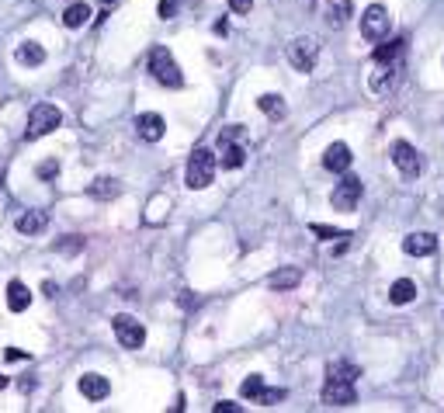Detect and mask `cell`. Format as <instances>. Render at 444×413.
I'll return each mask as SVG.
<instances>
[{
	"instance_id": "cell-1",
	"label": "cell",
	"mask_w": 444,
	"mask_h": 413,
	"mask_svg": "<svg viewBox=\"0 0 444 413\" xmlns=\"http://www.w3.org/2000/svg\"><path fill=\"white\" fill-rule=\"evenodd\" d=\"M149 73H153L156 84H163V87H181V84H184L181 66L174 63L171 49H163V45H156L153 53H149Z\"/></svg>"
},
{
	"instance_id": "cell-2",
	"label": "cell",
	"mask_w": 444,
	"mask_h": 413,
	"mask_svg": "<svg viewBox=\"0 0 444 413\" xmlns=\"http://www.w3.org/2000/svg\"><path fill=\"white\" fill-rule=\"evenodd\" d=\"M212 177H215V153L208 146H198L188 160V188L201 191L212 184Z\"/></svg>"
},
{
	"instance_id": "cell-3",
	"label": "cell",
	"mask_w": 444,
	"mask_h": 413,
	"mask_svg": "<svg viewBox=\"0 0 444 413\" xmlns=\"http://www.w3.org/2000/svg\"><path fill=\"white\" fill-rule=\"evenodd\" d=\"M60 122H63V115H60V108H56V105H35L32 115H28L25 136H28V139H42V136H49V132L60 129Z\"/></svg>"
},
{
	"instance_id": "cell-4",
	"label": "cell",
	"mask_w": 444,
	"mask_h": 413,
	"mask_svg": "<svg viewBox=\"0 0 444 413\" xmlns=\"http://www.w3.org/2000/svg\"><path fill=\"white\" fill-rule=\"evenodd\" d=\"M316 60H319V45H316V38L299 35V38H292V42H288V63H292L295 70L309 73V70L316 66Z\"/></svg>"
},
{
	"instance_id": "cell-5",
	"label": "cell",
	"mask_w": 444,
	"mask_h": 413,
	"mask_svg": "<svg viewBox=\"0 0 444 413\" xmlns=\"http://www.w3.org/2000/svg\"><path fill=\"white\" fill-rule=\"evenodd\" d=\"M361 181L354 177V174H347L337 188H333V195H330V201H333V209L337 212H354L358 209V201H361Z\"/></svg>"
},
{
	"instance_id": "cell-6",
	"label": "cell",
	"mask_w": 444,
	"mask_h": 413,
	"mask_svg": "<svg viewBox=\"0 0 444 413\" xmlns=\"http://www.w3.org/2000/svg\"><path fill=\"white\" fill-rule=\"evenodd\" d=\"M111 327H115L119 344H122V347H129V351H136V347H143V344H146V327H143L139 320L125 316V313L111 320Z\"/></svg>"
},
{
	"instance_id": "cell-7",
	"label": "cell",
	"mask_w": 444,
	"mask_h": 413,
	"mask_svg": "<svg viewBox=\"0 0 444 413\" xmlns=\"http://www.w3.org/2000/svg\"><path fill=\"white\" fill-rule=\"evenodd\" d=\"M361 35L368 42H382L388 35V11L382 4H371L365 14H361Z\"/></svg>"
},
{
	"instance_id": "cell-8",
	"label": "cell",
	"mask_w": 444,
	"mask_h": 413,
	"mask_svg": "<svg viewBox=\"0 0 444 413\" xmlns=\"http://www.w3.org/2000/svg\"><path fill=\"white\" fill-rule=\"evenodd\" d=\"M388 153H393V164L399 167L403 177H417V174H420V153H417L406 139H396Z\"/></svg>"
},
{
	"instance_id": "cell-9",
	"label": "cell",
	"mask_w": 444,
	"mask_h": 413,
	"mask_svg": "<svg viewBox=\"0 0 444 413\" xmlns=\"http://www.w3.org/2000/svg\"><path fill=\"white\" fill-rule=\"evenodd\" d=\"M354 399H358V392H354V382L326 379V386H323V403H326V406H351Z\"/></svg>"
},
{
	"instance_id": "cell-10",
	"label": "cell",
	"mask_w": 444,
	"mask_h": 413,
	"mask_svg": "<svg viewBox=\"0 0 444 413\" xmlns=\"http://www.w3.org/2000/svg\"><path fill=\"white\" fill-rule=\"evenodd\" d=\"M351 160H354V153H351V146H344V142H333V146L323 153V167L333 171V174H344V171L351 167Z\"/></svg>"
},
{
	"instance_id": "cell-11",
	"label": "cell",
	"mask_w": 444,
	"mask_h": 413,
	"mask_svg": "<svg viewBox=\"0 0 444 413\" xmlns=\"http://www.w3.org/2000/svg\"><path fill=\"white\" fill-rule=\"evenodd\" d=\"M136 132H139V139H146V142H160L163 132H166V125H163V118H160L156 112H146V115L136 118Z\"/></svg>"
},
{
	"instance_id": "cell-12",
	"label": "cell",
	"mask_w": 444,
	"mask_h": 413,
	"mask_svg": "<svg viewBox=\"0 0 444 413\" xmlns=\"http://www.w3.org/2000/svg\"><path fill=\"white\" fill-rule=\"evenodd\" d=\"M396 84H399V63H382L378 73L371 77V90L375 94H388Z\"/></svg>"
},
{
	"instance_id": "cell-13",
	"label": "cell",
	"mask_w": 444,
	"mask_h": 413,
	"mask_svg": "<svg viewBox=\"0 0 444 413\" xmlns=\"http://www.w3.org/2000/svg\"><path fill=\"white\" fill-rule=\"evenodd\" d=\"M403 250L413 253V257H427V253L437 250V236H434V233H410V236L403 240Z\"/></svg>"
},
{
	"instance_id": "cell-14",
	"label": "cell",
	"mask_w": 444,
	"mask_h": 413,
	"mask_svg": "<svg viewBox=\"0 0 444 413\" xmlns=\"http://www.w3.org/2000/svg\"><path fill=\"white\" fill-rule=\"evenodd\" d=\"M403 53H406V42L403 38H393V42H382V45H375V53H371V60L382 66V63H399L403 60Z\"/></svg>"
},
{
	"instance_id": "cell-15",
	"label": "cell",
	"mask_w": 444,
	"mask_h": 413,
	"mask_svg": "<svg viewBox=\"0 0 444 413\" xmlns=\"http://www.w3.org/2000/svg\"><path fill=\"white\" fill-rule=\"evenodd\" d=\"M80 392L87 399H104L111 392V382L104 375H97V372H87V375H80Z\"/></svg>"
},
{
	"instance_id": "cell-16",
	"label": "cell",
	"mask_w": 444,
	"mask_h": 413,
	"mask_svg": "<svg viewBox=\"0 0 444 413\" xmlns=\"http://www.w3.org/2000/svg\"><path fill=\"white\" fill-rule=\"evenodd\" d=\"M243 160H247L243 142H219V164L226 167V171H236V167H243Z\"/></svg>"
},
{
	"instance_id": "cell-17",
	"label": "cell",
	"mask_w": 444,
	"mask_h": 413,
	"mask_svg": "<svg viewBox=\"0 0 444 413\" xmlns=\"http://www.w3.org/2000/svg\"><path fill=\"white\" fill-rule=\"evenodd\" d=\"M45 226H49L45 209H32V212H25V216L18 219V233H21V236H38Z\"/></svg>"
},
{
	"instance_id": "cell-18",
	"label": "cell",
	"mask_w": 444,
	"mask_h": 413,
	"mask_svg": "<svg viewBox=\"0 0 444 413\" xmlns=\"http://www.w3.org/2000/svg\"><path fill=\"white\" fill-rule=\"evenodd\" d=\"M299 281H302L299 268H282V271H274V275L267 278V288H274V292H285V288H295Z\"/></svg>"
},
{
	"instance_id": "cell-19",
	"label": "cell",
	"mask_w": 444,
	"mask_h": 413,
	"mask_svg": "<svg viewBox=\"0 0 444 413\" xmlns=\"http://www.w3.org/2000/svg\"><path fill=\"white\" fill-rule=\"evenodd\" d=\"M351 18V0H330V8H326V25L330 28H344Z\"/></svg>"
},
{
	"instance_id": "cell-20",
	"label": "cell",
	"mask_w": 444,
	"mask_h": 413,
	"mask_svg": "<svg viewBox=\"0 0 444 413\" xmlns=\"http://www.w3.org/2000/svg\"><path fill=\"white\" fill-rule=\"evenodd\" d=\"M18 63L21 66H42L45 63V49L38 42H21L18 45Z\"/></svg>"
},
{
	"instance_id": "cell-21",
	"label": "cell",
	"mask_w": 444,
	"mask_h": 413,
	"mask_svg": "<svg viewBox=\"0 0 444 413\" xmlns=\"http://www.w3.org/2000/svg\"><path fill=\"white\" fill-rule=\"evenodd\" d=\"M388 299H393V305H406V302L417 299V285L410 278H399V281H393V288H388Z\"/></svg>"
},
{
	"instance_id": "cell-22",
	"label": "cell",
	"mask_w": 444,
	"mask_h": 413,
	"mask_svg": "<svg viewBox=\"0 0 444 413\" xmlns=\"http://www.w3.org/2000/svg\"><path fill=\"white\" fill-rule=\"evenodd\" d=\"M8 305L14 309V313H25V309L32 305V292H28L21 281H11V285H8Z\"/></svg>"
},
{
	"instance_id": "cell-23",
	"label": "cell",
	"mask_w": 444,
	"mask_h": 413,
	"mask_svg": "<svg viewBox=\"0 0 444 413\" xmlns=\"http://www.w3.org/2000/svg\"><path fill=\"white\" fill-rule=\"evenodd\" d=\"M257 108L267 115V118H285V97H278V94H264V97H257Z\"/></svg>"
},
{
	"instance_id": "cell-24",
	"label": "cell",
	"mask_w": 444,
	"mask_h": 413,
	"mask_svg": "<svg viewBox=\"0 0 444 413\" xmlns=\"http://www.w3.org/2000/svg\"><path fill=\"white\" fill-rule=\"evenodd\" d=\"M87 191H90V198L108 201V198H119V191H122V188H119V181H115V177H97Z\"/></svg>"
},
{
	"instance_id": "cell-25",
	"label": "cell",
	"mask_w": 444,
	"mask_h": 413,
	"mask_svg": "<svg viewBox=\"0 0 444 413\" xmlns=\"http://www.w3.org/2000/svg\"><path fill=\"white\" fill-rule=\"evenodd\" d=\"M90 21V8L87 4H70L66 11H63V25L66 28H84Z\"/></svg>"
},
{
	"instance_id": "cell-26",
	"label": "cell",
	"mask_w": 444,
	"mask_h": 413,
	"mask_svg": "<svg viewBox=\"0 0 444 413\" xmlns=\"http://www.w3.org/2000/svg\"><path fill=\"white\" fill-rule=\"evenodd\" d=\"M326 379L354 382V379H358V368H354V365H347V361H333V365H330V375H326Z\"/></svg>"
},
{
	"instance_id": "cell-27",
	"label": "cell",
	"mask_w": 444,
	"mask_h": 413,
	"mask_svg": "<svg viewBox=\"0 0 444 413\" xmlns=\"http://www.w3.org/2000/svg\"><path fill=\"white\" fill-rule=\"evenodd\" d=\"M260 392H264V375H247L243 386H240V396L243 399H257Z\"/></svg>"
},
{
	"instance_id": "cell-28",
	"label": "cell",
	"mask_w": 444,
	"mask_h": 413,
	"mask_svg": "<svg viewBox=\"0 0 444 413\" xmlns=\"http://www.w3.org/2000/svg\"><path fill=\"white\" fill-rule=\"evenodd\" d=\"M319 240H337V236H351V233H344V229H333V226H323V223H312L309 226Z\"/></svg>"
},
{
	"instance_id": "cell-29",
	"label": "cell",
	"mask_w": 444,
	"mask_h": 413,
	"mask_svg": "<svg viewBox=\"0 0 444 413\" xmlns=\"http://www.w3.org/2000/svg\"><path fill=\"white\" fill-rule=\"evenodd\" d=\"M243 125H226V129H222L219 132V142H243Z\"/></svg>"
},
{
	"instance_id": "cell-30",
	"label": "cell",
	"mask_w": 444,
	"mask_h": 413,
	"mask_svg": "<svg viewBox=\"0 0 444 413\" xmlns=\"http://www.w3.org/2000/svg\"><path fill=\"white\" fill-rule=\"evenodd\" d=\"M177 8H181V0H160V8H156V11H160L163 21H171V18L177 14Z\"/></svg>"
},
{
	"instance_id": "cell-31",
	"label": "cell",
	"mask_w": 444,
	"mask_h": 413,
	"mask_svg": "<svg viewBox=\"0 0 444 413\" xmlns=\"http://www.w3.org/2000/svg\"><path fill=\"white\" fill-rule=\"evenodd\" d=\"M285 396V389H264L260 396H257V403H264V406H271V403H278Z\"/></svg>"
},
{
	"instance_id": "cell-32",
	"label": "cell",
	"mask_w": 444,
	"mask_h": 413,
	"mask_svg": "<svg viewBox=\"0 0 444 413\" xmlns=\"http://www.w3.org/2000/svg\"><path fill=\"white\" fill-rule=\"evenodd\" d=\"M250 8H254V0H230V11L233 14H247Z\"/></svg>"
},
{
	"instance_id": "cell-33",
	"label": "cell",
	"mask_w": 444,
	"mask_h": 413,
	"mask_svg": "<svg viewBox=\"0 0 444 413\" xmlns=\"http://www.w3.org/2000/svg\"><path fill=\"white\" fill-rule=\"evenodd\" d=\"M56 171H60V167H56V160H49V164H42V167H38V177H42V181H49V177H56Z\"/></svg>"
},
{
	"instance_id": "cell-34",
	"label": "cell",
	"mask_w": 444,
	"mask_h": 413,
	"mask_svg": "<svg viewBox=\"0 0 444 413\" xmlns=\"http://www.w3.org/2000/svg\"><path fill=\"white\" fill-rule=\"evenodd\" d=\"M4 358H8V361H21V358H28V354H25V351H18V347H8V351H4Z\"/></svg>"
},
{
	"instance_id": "cell-35",
	"label": "cell",
	"mask_w": 444,
	"mask_h": 413,
	"mask_svg": "<svg viewBox=\"0 0 444 413\" xmlns=\"http://www.w3.org/2000/svg\"><path fill=\"white\" fill-rule=\"evenodd\" d=\"M215 413H240V406H236V403H219Z\"/></svg>"
},
{
	"instance_id": "cell-36",
	"label": "cell",
	"mask_w": 444,
	"mask_h": 413,
	"mask_svg": "<svg viewBox=\"0 0 444 413\" xmlns=\"http://www.w3.org/2000/svg\"><path fill=\"white\" fill-rule=\"evenodd\" d=\"M4 386H8V379H4V375H0V389H4Z\"/></svg>"
},
{
	"instance_id": "cell-37",
	"label": "cell",
	"mask_w": 444,
	"mask_h": 413,
	"mask_svg": "<svg viewBox=\"0 0 444 413\" xmlns=\"http://www.w3.org/2000/svg\"><path fill=\"white\" fill-rule=\"evenodd\" d=\"M101 4H119V0H101Z\"/></svg>"
},
{
	"instance_id": "cell-38",
	"label": "cell",
	"mask_w": 444,
	"mask_h": 413,
	"mask_svg": "<svg viewBox=\"0 0 444 413\" xmlns=\"http://www.w3.org/2000/svg\"><path fill=\"white\" fill-rule=\"evenodd\" d=\"M0 188H4V174H0Z\"/></svg>"
}]
</instances>
